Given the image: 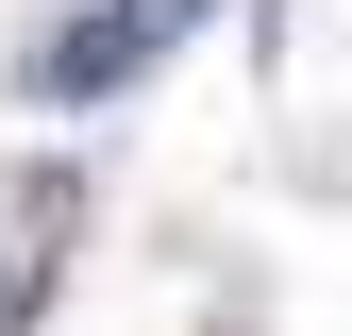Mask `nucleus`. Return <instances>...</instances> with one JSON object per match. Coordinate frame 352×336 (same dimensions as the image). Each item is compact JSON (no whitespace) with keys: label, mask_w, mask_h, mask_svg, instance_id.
Masks as SVG:
<instances>
[{"label":"nucleus","mask_w":352,"mask_h":336,"mask_svg":"<svg viewBox=\"0 0 352 336\" xmlns=\"http://www.w3.org/2000/svg\"><path fill=\"white\" fill-rule=\"evenodd\" d=\"M101 84H135V17H118V0H101V17H67L51 51H34V101H101Z\"/></svg>","instance_id":"obj_1"},{"label":"nucleus","mask_w":352,"mask_h":336,"mask_svg":"<svg viewBox=\"0 0 352 336\" xmlns=\"http://www.w3.org/2000/svg\"><path fill=\"white\" fill-rule=\"evenodd\" d=\"M118 17H135V51H168V34H185L201 0H118Z\"/></svg>","instance_id":"obj_2"}]
</instances>
